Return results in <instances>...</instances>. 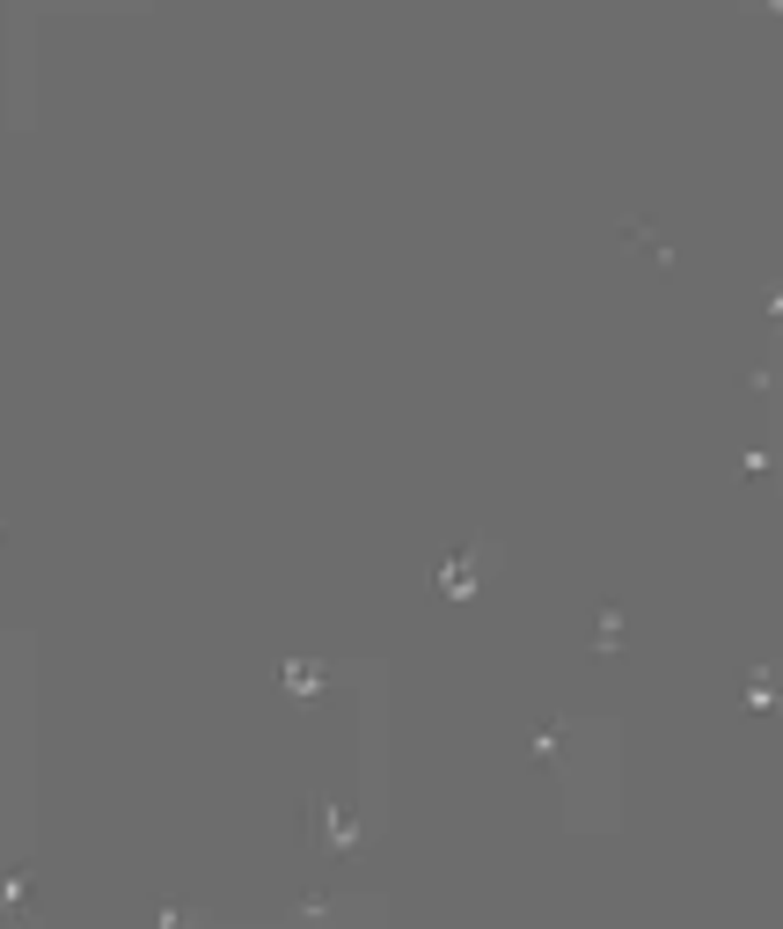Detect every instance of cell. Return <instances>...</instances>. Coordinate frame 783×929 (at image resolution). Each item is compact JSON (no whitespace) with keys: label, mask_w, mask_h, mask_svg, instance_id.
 Listing matches in <instances>:
<instances>
[{"label":"cell","mask_w":783,"mask_h":929,"mask_svg":"<svg viewBox=\"0 0 783 929\" xmlns=\"http://www.w3.org/2000/svg\"><path fill=\"white\" fill-rule=\"evenodd\" d=\"M316 688H322V666H308V659L286 666V695H316Z\"/></svg>","instance_id":"6"},{"label":"cell","mask_w":783,"mask_h":929,"mask_svg":"<svg viewBox=\"0 0 783 929\" xmlns=\"http://www.w3.org/2000/svg\"><path fill=\"white\" fill-rule=\"evenodd\" d=\"M308 820H316V827H308V842H316V849H359V812H352V806L316 798V806H308Z\"/></svg>","instance_id":"1"},{"label":"cell","mask_w":783,"mask_h":929,"mask_svg":"<svg viewBox=\"0 0 783 929\" xmlns=\"http://www.w3.org/2000/svg\"><path fill=\"white\" fill-rule=\"evenodd\" d=\"M15 893H23V871H8V879H0V907H15Z\"/></svg>","instance_id":"7"},{"label":"cell","mask_w":783,"mask_h":929,"mask_svg":"<svg viewBox=\"0 0 783 929\" xmlns=\"http://www.w3.org/2000/svg\"><path fill=\"white\" fill-rule=\"evenodd\" d=\"M769 8H776V0H761V15H769Z\"/></svg>","instance_id":"8"},{"label":"cell","mask_w":783,"mask_h":929,"mask_svg":"<svg viewBox=\"0 0 783 929\" xmlns=\"http://www.w3.org/2000/svg\"><path fill=\"white\" fill-rule=\"evenodd\" d=\"M747 703H755V717H769V703H776V674H769V666L747 674Z\"/></svg>","instance_id":"5"},{"label":"cell","mask_w":783,"mask_h":929,"mask_svg":"<svg viewBox=\"0 0 783 929\" xmlns=\"http://www.w3.org/2000/svg\"><path fill=\"white\" fill-rule=\"evenodd\" d=\"M622 644H630V615L615 608H601V630H593V652H601V659H622Z\"/></svg>","instance_id":"3"},{"label":"cell","mask_w":783,"mask_h":929,"mask_svg":"<svg viewBox=\"0 0 783 929\" xmlns=\"http://www.w3.org/2000/svg\"><path fill=\"white\" fill-rule=\"evenodd\" d=\"M622 242H630V257H652V264H666V249H660V227H644V221H622Z\"/></svg>","instance_id":"4"},{"label":"cell","mask_w":783,"mask_h":929,"mask_svg":"<svg viewBox=\"0 0 783 929\" xmlns=\"http://www.w3.org/2000/svg\"><path fill=\"white\" fill-rule=\"evenodd\" d=\"M490 563H498V549H490V541H476V557L462 549V557H454V563L440 571V593H447V600H468V593L484 586V571H490Z\"/></svg>","instance_id":"2"}]
</instances>
